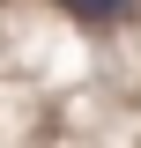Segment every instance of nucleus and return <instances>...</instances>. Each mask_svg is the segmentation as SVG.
<instances>
[{"label":"nucleus","instance_id":"nucleus-1","mask_svg":"<svg viewBox=\"0 0 141 148\" xmlns=\"http://www.w3.org/2000/svg\"><path fill=\"white\" fill-rule=\"evenodd\" d=\"M59 8H74L82 22H119L126 8H134V0H59Z\"/></svg>","mask_w":141,"mask_h":148}]
</instances>
